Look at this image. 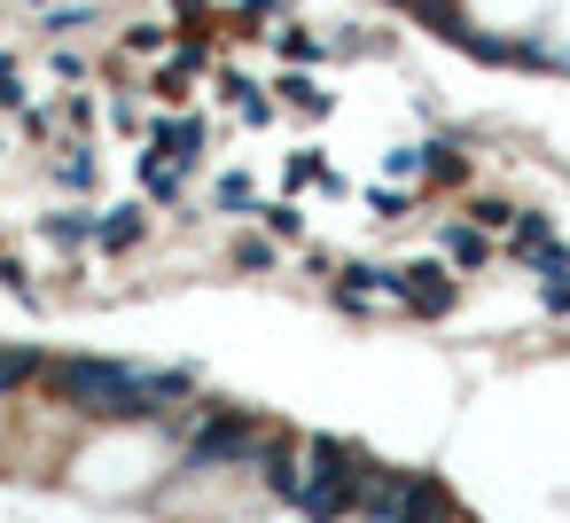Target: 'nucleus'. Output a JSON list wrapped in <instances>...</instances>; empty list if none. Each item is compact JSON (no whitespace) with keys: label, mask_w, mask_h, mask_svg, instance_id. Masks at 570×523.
I'll return each mask as SVG.
<instances>
[{"label":"nucleus","mask_w":570,"mask_h":523,"mask_svg":"<svg viewBox=\"0 0 570 523\" xmlns=\"http://www.w3.org/2000/svg\"><path fill=\"white\" fill-rule=\"evenodd\" d=\"M149 118H157V110H149V95H141V87L102 95V134H110V141H149Z\"/></svg>","instance_id":"24"},{"label":"nucleus","mask_w":570,"mask_h":523,"mask_svg":"<svg viewBox=\"0 0 570 523\" xmlns=\"http://www.w3.org/2000/svg\"><path fill=\"white\" fill-rule=\"evenodd\" d=\"M243 484H250L258 500H282V507H297V492H305V430L274 422V430L258 437V453H250Z\"/></svg>","instance_id":"2"},{"label":"nucleus","mask_w":570,"mask_h":523,"mask_svg":"<svg viewBox=\"0 0 570 523\" xmlns=\"http://www.w3.org/2000/svg\"><path fill=\"white\" fill-rule=\"evenodd\" d=\"M539 313L547 320H570V274H539Z\"/></svg>","instance_id":"35"},{"label":"nucleus","mask_w":570,"mask_h":523,"mask_svg":"<svg viewBox=\"0 0 570 523\" xmlns=\"http://www.w3.org/2000/svg\"><path fill=\"white\" fill-rule=\"evenodd\" d=\"M250 227H258V235H274V243H305V235H313V219H305V204H297V196H266Z\"/></svg>","instance_id":"28"},{"label":"nucleus","mask_w":570,"mask_h":523,"mask_svg":"<svg viewBox=\"0 0 570 523\" xmlns=\"http://www.w3.org/2000/svg\"><path fill=\"white\" fill-rule=\"evenodd\" d=\"M461 523H476V515H461Z\"/></svg>","instance_id":"38"},{"label":"nucleus","mask_w":570,"mask_h":523,"mask_svg":"<svg viewBox=\"0 0 570 523\" xmlns=\"http://www.w3.org/2000/svg\"><path fill=\"white\" fill-rule=\"evenodd\" d=\"M360 211H367V227L399 235V227H414V211H422V188H391V180H367V188H360Z\"/></svg>","instance_id":"19"},{"label":"nucleus","mask_w":570,"mask_h":523,"mask_svg":"<svg viewBox=\"0 0 570 523\" xmlns=\"http://www.w3.org/2000/svg\"><path fill=\"white\" fill-rule=\"evenodd\" d=\"M282 17H297V0H227V24H219V48H250L266 40Z\"/></svg>","instance_id":"16"},{"label":"nucleus","mask_w":570,"mask_h":523,"mask_svg":"<svg viewBox=\"0 0 570 523\" xmlns=\"http://www.w3.org/2000/svg\"><path fill=\"white\" fill-rule=\"evenodd\" d=\"M0 289H9L17 305H48V289L32 282V266H24V258H17L9 243H0Z\"/></svg>","instance_id":"32"},{"label":"nucleus","mask_w":570,"mask_h":523,"mask_svg":"<svg viewBox=\"0 0 570 523\" xmlns=\"http://www.w3.org/2000/svg\"><path fill=\"white\" fill-rule=\"evenodd\" d=\"M266 95L282 102V118H336V87H321V71H274L266 79Z\"/></svg>","instance_id":"14"},{"label":"nucleus","mask_w":570,"mask_h":523,"mask_svg":"<svg viewBox=\"0 0 570 523\" xmlns=\"http://www.w3.org/2000/svg\"><path fill=\"white\" fill-rule=\"evenodd\" d=\"M95 219H102V204H71V196H56V204L32 219V235H40L56 258H87V250H95Z\"/></svg>","instance_id":"10"},{"label":"nucleus","mask_w":570,"mask_h":523,"mask_svg":"<svg viewBox=\"0 0 570 523\" xmlns=\"http://www.w3.org/2000/svg\"><path fill=\"white\" fill-rule=\"evenodd\" d=\"M9 149H17V134H9V126H0V157H9Z\"/></svg>","instance_id":"37"},{"label":"nucleus","mask_w":570,"mask_h":523,"mask_svg":"<svg viewBox=\"0 0 570 523\" xmlns=\"http://www.w3.org/2000/svg\"><path fill=\"white\" fill-rule=\"evenodd\" d=\"M406 484H414V468H399V461H367L352 523H391V515H399V500H406Z\"/></svg>","instance_id":"15"},{"label":"nucleus","mask_w":570,"mask_h":523,"mask_svg":"<svg viewBox=\"0 0 570 523\" xmlns=\"http://www.w3.org/2000/svg\"><path fill=\"white\" fill-rule=\"evenodd\" d=\"M430 243H438V258H445V266H453L461 282H469V274H492V266H500V243H492L484 227H469L461 211H445V219L430 227Z\"/></svg>","instance_id":"11"},{"label":"nucleus","mask_w":570,"mask_h":523,"mask_svg":"<svg viewBox=\"0 0 570 523\" xmlns=\"http://www.w3.org/2000/svg\"><path fill=\"white\" fill-rule=\"evenodd\" d=\"M173 437H180V476H196V484H212V476H243L250 468V453H258V437L274 430V414H258V406H243V398H196L188 414H173L165 422Z\"/></svg>","instance_id":"1"},{"label":"nucleus","mask_w":570,"mask_h":523,"mask_svg":"<svg viewBox=\"0 0 570 523\" xmlns=\"http://www.w3.org/2000/svg\"><path fill=\"white\" fill-rule=\"evenodd\" d=\"M48 79H56V95H79V87H95V56L87 48H48Z\"/></svg>","instance_id":"30"},{"label":"nucleus","mask_w":570,"mask_h":523,"mask_svg":"<svg viewBox=\"0 0 570 523\" xmlns=\"http://www.w3.org/2000/svg\"><path fill=\"white\" fill-rule=\"evenodd\" d=\"M399 40L391 32H367V24H328L321 32V63H367V56H391Z\"/></svg>","instance_id":"22"},{"label":"nucleus","mask_w":570,"mask_h":523,"mask_svg":"<svg viewBox=\"0 0 570 523\" xmlns=\"http://www.w3.org/2000/svg\"><path fill=\"white\" fill-rule=\"evenodd\" d=\"M110 56H126V63H165L173 56V24L165 17H134V24H118V40H110Z\"/></svg>","instance_id":"21"},{"label":"nucleus","mask_w":570,"mask_h":523,"mask_svg":"<svg viewBox=\"0 0 570 523\" xmlns=\"http://www.w3.org/2000/svg\"><path fill=\"white\" fill-rule=\"evenodd\" d=\"M212 141H219V126H212L204 110H157L141 149H157L165 165H180L188 180H204V165H212Z\"/></svg>","instance_id":"3"},{"label":"nucleus","mask_w":570,"mask_h":523,"mask_svg":"<svg viewBox=\"0 0 570 523\" xmlns=\"http://www.w3.org/2000/svg\"><path fill=\"white\" fill-rule=\"evenodd\" d=\"M9 9H32V17H48V9H56V0H9Z\"/></svg>","instance_id":"36"},{"label":"nucleus","mask_w":570,"mask_h":523,"mask_svg":"<svg viewBox=\"0 0 570 523\" xmlns=\"http://www.w3.org/2000/svg\"><path fill=\"white\" fill-rule=\"evenodd\" d=\"M554 250H562V227H554V211H539V204H515V219H508V235H500V266H523V274H539Z\"/></svg>","instance_id":"8"},{"label":"nucleus","mask_w":570,"mask_h":523,"mask_svg":"<svg viewBox=\"0 0 570 523\" xmlns=\"http://www.w3.org/2000/svg\"><path fill=\"white\" fill-rule=\"evenodd\" d=\"M0 17H9V9H0Z\"/></svg>","instance_id":"39"},{"label":"nucleus","mask_w":570,"mask_h":523,"mask_svg":"<svg viewBox=\"0 0 570 523\" xmlns=\"http://www.w3.org/2000/svg\"><path fill=\"white\" fill-rule=\"evenodd\" d=\"M227 274H235V282H266V274H282V243L258 235V227H235V235H227Z\"/></svg>","instance_id":"20"},{"label":"nucleus","mask_w":570,"mask_h":523,"mask_svg":"<svg viewBox=\"0 0 570 523\" xmlns=\"http://www.w3.org/2000/svg\"><path fill=\"white\" fill-rule=\"evenodd\" d=\"M48 188L71 204H102V141H56L48 149Z\"/></svg>","instance_id":"9"},{"label":"nucleus","mask_w":570,"mask_h":523,"mask_svg":"<svg viewBox=\"0 0 570 523\" xmlns=\"http://www.w3.org/2000/svg\"><path fill=\"white\" fill-rule=\"evenodd\" d=\"M469 507H461V492L438 476V468H414V484H406V500H399V515L391 523H461Z\"/></svg>","instance_id":"13"},{"label":"nucleus","mask_w":570,"mask_h":523,"mask_svg":"<svg viewBox=\"0 0 570 523\" xmlns=\"http://www.w3.org/2000/svg\"><path fill=\"white\" fill-rule=\"evenodd\" d=\"M266 48L282 56V71H313V63H321V32H313L305 17H282V24L266 32Z\"/></svg>","instance_id":"25"},{"label":"nucleus","mask_w":570,"mask_h":523,"mask_svg":"<svg viewBox=\"0 0 570 523\" xmlns=\"http://www.w3.org/2000/svg\"><path fill=\"white\" fill-rule=\"evenodd\" d=\"M102 17H110V0H56V9H48L32 32H40L48 48H79V40L102 24Z\"/></svg>","instance_id":"18"},{"label":"nucleus","mask_w":570,"mask_h":523,"mask_svg":"<svg viewBox=\"0 0 570 523\" xmlns=\"http://www.w3.org/2000/svg\"><path fill=\"white\" fill-rule=\"evenodd\" d=\"M383 180H391V188H422V141L383 149Z\"/></svg>","instance_id":"33"},{"label":"nucleus","mask_w":570,"mask_h":523,"mask_svg":"<svg viewBox=\"0 0 570 523\" xmlns=\"http://www.w3.org/2000/svg\"><path fill=\"white\" fill-rule=\"evenodd\" d=\"M134 196H141L149 211H180V204H196V180H188L180 165H165L157 149H134Z\"/></svg>","instance_id":"12"},{"label":"nucleus","mask_w":570,"mask_h":523,"mask_svg":"<svg viewBox=\"0 0 570 523\" xmlns=\"http://www.w3.org/2000/svg\"><path fill=\"white\" fill-rule=\"evenodd\" d=\"M17 110H32V71L17 48H0V126H9Z\"/></svg>","instance_id":"29"},{"label":"nucleus","mask_w":570,"mask_h":523,"mask_svg":"<svg viewBox=\"0 0 570 523\" xmlns=\"http://www.w3.org/2000/svg\"><path fill=\"white\" fill-rule=\"evenodd\" d=\"M212 71H219V40H196V48H173V56L141 79V95H149L157 110H188L196 87H212Z\"/></svg>","instance_id":"5"},{"label":"nucleus","mask_w":570,"mask_h":523,"mask_svg":"<svg viewBox=\"0 0 570 523\" xmlns=\"http://www.w3.org/2000/svg\"><path fill=\"white\" fill-rule=\"evenodd\" d=\"M453 211H461L469 227H484V235L500 243V235H508V219H515V196H500V188H469V196H461Z\"/></svg>","instance_id":"27"},{"label":"nucleus","mask_w":570,"mask_h":523,"mask_svg":"<svg viewBox=\"0 0 570 523\" xmlns=\"http://www.w3.org/2000/svg\"><path fill=\"white\" fill-rule=\"evenodd\" d=\"M461 289H469V282H461L438 250L414 258V266H399V313H406V320H453V313H461Z\"/></svg>","instance_id":"4"},{"label":"nucleus","mask_w":570,"mask_h":523,"mask_svg":"<svg viewBox=\"0 0 570 523\" xmlns=\"http://www.w3.org/2000/svg\"><path fill=\"white\" fill-rule=\"evenodd\" d=\"M328 172H336V165H328L321 149H289V157H282V196H305V188H321Z\"/></svg>","instance_id":"31"},{"label":"nucleus","mask_w":570,"mask_h":523,"mask_svg":"<svg viewBox=\"0 0 570 523\" xmlns=\"http://www.w3.org/2000/svg\"><path fill=\"white\" fill-rule=\"evenodd\" d=\"M258 204H266V196H258V180H250V172H212V211H227L235 227H250V219H258Z\"/></svg>","instance_id":"26"},{"label":"nucleus","mask_w":570,"mask_h":523,"mask_svg":"<svg viewBox=\"0 0 570 523\" xmlns=\"http://www.w3.org/2000/svg\"><path fill=\"white\" fill-rule=\"evenodd\" d=\"M165 24H173V48H196V40H219L227 9L219 0H165Z\"/></svg>","instance_id":"23"},{"label":"nucleus","mask_w":570,"mask_h":523,"mask_svg":"<svg viewBox=\"0 0 570 523\" xmlns=\"http://www.w3.org/2000/svg\"><path fill=\"white\" fill-rule=\"evenodd\" d=\"M40 375H48L40 344H9V336H0V406H24L40 391Z\"/></svg>","instance_id":"17"},{"label":"nucleus","mask_w":570,"mask_h":523,"mask_svg":"<svg viewBox=\"0 0 570 523\" xmlns=\"http://www.w3.org/2000/svg\"><path fill=\"white\" fill-rule=\"evenodd\" d=\"M149 243H157V211H149L141 196L102 204V219H95V258H141Z\"/></svg>","instance_id":"7"},{"label":"nucleus","mask_w":570,"mask_h":523,"mask_svg":"<svg viewBox=\"0 0 570 523\" xmlns=\"http://www.w3.org/2000/svg\"><path fill=\"white\" fill-rule=\"evenodd\" d=\"M297 274H305L313 289H328V282L344 274V250H328V243H305V266H297Z\"/></svg>","instance_id":"34"},{"label":"nucleus","mask_w":570,"mask_h":523,"mask_svg":"<svg viewBox=\"0 0 570 523\" xmlns=\"http://www.w3.org/2000/svg\"><path fill=\"white\" fill-rule=\"evenodd\" d=\"M476 188V149H469V134L461 126H430L422 134V196H469Z\"/></svg>","instance_id":"6"}]
</instances>
